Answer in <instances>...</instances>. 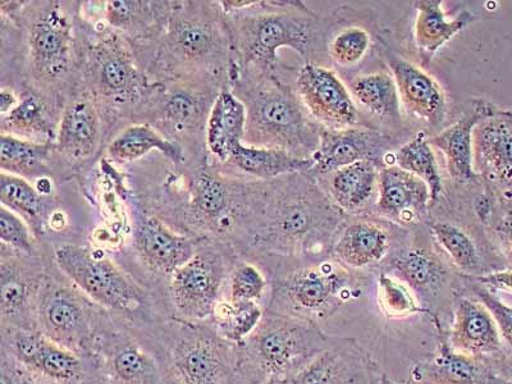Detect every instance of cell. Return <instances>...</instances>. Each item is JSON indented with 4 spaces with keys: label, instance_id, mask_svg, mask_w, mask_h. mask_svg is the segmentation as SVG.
<instances>
[{
    "label": "cell",
    "instance_id": "5bb4252c",
    "mask_svg": "<svg viewBox=\"0 0 512 384\" xmlns=\"http://www.w3.org/2000/svg\"><path fill=\"white\" fill-rule=\"evenodd\" d=\"M383 374L355 338L332 336L287 384H379Z\"/></svg>",
    "mask_w": 512,
    "mask_h": 384
},
{
    "label": "cell",
    "instance_id": "484cf974",
    "mask_svg": "<svg viewBox=\"0 0 512 384\" xmlns=\"http://www.w3.org/2000/svg\"><path fill=\"white\" fill-rule=\"evenodd\" d=\"M431 191L423 180L399 166L379 173L378 209L397 219H413L427 212Z\"/></svg>",
    "mask_w": 512,
    "mask_h": 384
},
{
    "label": "cell",
    "instance_id": "8fae6325",
    "mask_svg": "<svg viewBox=\"0 0 512 384\" xmlns=\"http://www.w3.org/2000/svg\"><path fill=\"white\" fill-rule=\"evenodd\" d=\"M168 369L172 384H231L240 377L236 346L200 326L182 329L169 352Z\"/></svg>",
    "mask_w": 512,
    "mask_h": 384
},
{
    "label": "cell",
    "instance_id": "277c9868",
    "mask_svg": "<svg viewBox=\"0 0 512 384\" xmlns=\"http://www.w3.org/2000/svg\"><path fill=\"white\" fill-rule=\"evenodd\" d=\"M244 104L248 112L246 144L285 150L297 157H306V150L318 146L300 100L280 82L251 90Z\"/></svg>",
    "mask_w": 512,
    "mask_h": 384
},
{
    "label": "cell",
    "instance_id": "8992f818",
    "mask_svg": "<svg viewBox=\"0 0 512 384\" xmlns=\"http://www.w3.org/2000/svg\"><path fill=\"white\" fill-rule=\"evenodd\" d=\"M189 4L172 9L162 35L163 61L196 71L222 67L232 49L224 17L221 20L209 7Z\"/></svg>",
    "mask_w": 512,
    "mask_h": 384
},
{
    "label": "cell",
    "instance_id": "d6986e66",
    "mask_svg": "<svg viewBox=\"0 0 512 384\" xmlns=\"http://www.w3.org/2000/svg\"><path fill=\"white\" fill-rule=\"evenodd\" d=\"M296 88L301 102L315 120L346 128L358 122L354 99L332 70L308 62L297 75Z\"/></svg>",
    "mask_w": 512,
    "mask_h": 384
},
{
    "label": "cell",
    "instance_id": "681fc988",
    "mask_svg": "<svg viewBox=\"0 0 512 384\" xmlns=\"http://www.w3.org/2000/svg\"><path fill=\"white\" fill-rule=\"evenodd\" d=\"M463 277L478 282L480 285L488 287L489 290L504 291L506 294L512 295V269H504V271L493 272L480 277Z\"/></svg>",
    "mask_w": 512,
    "mask_h": 384
},
{
    "label": "cell",
    "instance_id": "7402d4cb",
    "mask_svg": "<svg viewBox=\"0 0 512 384\" xmlns=\"http://www.w3.org/2000/svg\"><path fill=\"white\" fill-rule=\"evenodd\" d=\"M496 111L486 100H475L474 108L464 113L459 121L428 139L433 148L445 154L448 175L459 184H472L477 180L473 162L474 128Z\"/></svg>",
    "mask_w": 512,
    "mask_h": 384
},
{
    "label": "cell",
    "instance_id": "816d5d0a",
    "mask_svg": "<svg viewBox=\"0 0 512 384\" xmlns=\"http://www.w3.org/2000/svg\"><path fill=\"white\" fill-rule=\"evenodd\" d=\"M18 100L20 99L17 98L12 90L3 88L2 93H0V113H2V116H6L7 113L11 112L16 107Z\"/></svg>",
    "mask_w": 512,
    "mask_h": 384
},
{
    "label": "cell",
    "instance_id": "4dcf8cb0",
    "mask_svg": "<svg viewBox=\"0 0 512 384\" xmlns=\"http://www.w3.org/2000/svg\"><path fill=\"white\" fill-rule=\"evenodd\" d=\"M44 98L34 91L21 96L15 108L2 116V134L40 144L56 143L58 125Z\"/></svg>",
    "mask_w": 512,
    "mask_h": 384
},
{
    "label": "cell",
    "instance_id": "f6af8a7d",
    "mask_svg": "<svg viewBox=\"0 0 512 384\" xmlns=\"http://www.w3.org/2000/svg\"><path fill=\"white\" fill-rule=\"evenodd\" d=\"M370 41L368 31L356 26L346 27L329 43V56L340 66H354L367 54Z\"/></svg>",
    "mask_w": 512,
    "mask_h": 384
},
{
    "label": "cell",
    "instance_id": "9c48e42d",
    "mask_svg": "<svg viewBox=\"0 0 512 384\" xmlns=\"http://www.w3.org/2000/svg\"><path fill=\"white\" fill-rule=\"evenodd\" d=\"M85 79L95 102L100 100L117 108L140 103L150 98L155 89L137 66L125 40L117 34L91 45Z\"/></svg>",
    "mask_w": 512,
    "mask_h": 384
},
{
    "label": "cell",
    "instance_id": "1f68e13d",
    "mask_svg": "<svg viewBox=\"0 0 512 384\" xmlns=\"http://www.w3.org/2000/svg\"><path fill=\"white\" fill-rule=\"evenodd\" d=\"M228 162L242 172L258 178H276L314 168L312 157H297L285 150L245 143L233 150Z\"/></svg>",
    "mask_w": 512,
    "mask_h": 384
},
{
    "label": "cell",
    "instance_id": "52a82bcc",
    "mask_svg": "<svg viewBox=\"0 0 512 384\" xmlns=\"http://www.w3.org/2000/svg\"><path fill=\"white\" fill-rule=\"evenodd\" d=\"M54 260L62 276L99 308L127 314L144 308V291L104 254L64 244L54 251Z\"/></svg>",
    "mask_w": 512,
    "mask_h": 384
},
{
    "label": "cell",
    "instance_id": "7c38bea8",
    "mask_svg": "<svg viewBox=\"0 0 512 384\" xmlns=\"http://www.w3.org/2000/svg\"><path fill=\"white\" fill-rule=\"evenodd\" d=\"M2 352L40 384H82L89 381L85 356L50 340L38 329L2 328Z\"/></svg>",
    "mask_w": 512,
    "mask_h": 384
},
{
    "label": "cell",
    "instance_id": "30bf717a",
    "mask_svg": "<svg viewBox=\"0 0 512 384\" xmlns=\"http://www.w3.org/2000/svg\"><path fill=\"white\" fill-rule=\"evenodd\" d=\"M26 31L35 80L44 86L62 84L75 63L72 22L62 3H40L32 8Z\"/></svg>",
    "mask_w": 512,
    "mask_h": 384
},
{
    "label": "cell",
    "instance_id": "44dd1931",
    "mask_svg": "<svg viewBox=\"0 0 512 384\" xmlns=\"http://www.w3.org/2000/svg\"><path fill=\"white\" fill-rule=\"evenodd\" d=\"M134 241L146 267L167 276H172L198 251L194 240L169 230L154 217H144L137 222Z\"/></svg>",
    "mask_w": 512,
    "mask_h": 384
},
{
    "label": "cell",
    "instance_id": "e0dca14e",
    "mask_svg": "<svg viewBox=\"0 0 512 384\" xmlns=\"http://www.w3.org/2000/svg\"><path fill=\"white\" fill-rule=\"evenodd\" d=\"M104 318L93 358L102 368L107 384H163L162 374L152 354L134 338L114 333Z\"/></svg>",
    "mask_w": 512,
    "mask_h": 384
},
{
    "label": "cell",
    "instance_id": "d6a6232c",
    "mask_svg": "<svg viewBox=\"0 0 512 384\" xmlns=\"http://www.w3.org/2000/svg\"><path fill=\"white\" fill-rule=\"evenodd\" d=\"M158 150L173 162H184V150L177 141L169 140L162 132L154 130L148 123L127 127L114 137L108 146V157L117 163L134 162L144 155Z\"/></svg>",
    "mask_w": 512,
    "mask_h": 384
},
{
    "label": "cell",
    "instance_id": "f546056e",
    "mask_svg": "<svg viewBox=\"0 0 512 384\" xmlns=\"http://www.w3.org/2000/svg\"><path fill=\"white\" fill-rule=\"evenodd\" d=\"M171 3L111 0L105 3L104 18L114 30L132 38H152L166 30Z\"/></svg>",
    "mask_w": 512,
    "mask_h": 384
},
{
    "label": "cell",
    "instance_id": "3957f363",
    "mask_svg": "<svg viewBox=\"0 0 512 384\" xmlns=\"http://www.w3.org/2000/svg\"><path fill=\"white\" fill-rule=\"evenodd\" d=\"M337 260L305 265L274 282L268 312L319 324L338 312L363 287V276Z\"/></svg>",
    "mask_w": 512,
    "mask_h": 384
},
{
    "label": "cell",
    "instance_id": "ba28073f",
    "mask_svg": "<svg viewBox=\"0 0 512 384\" xmlns=\"http://www.w3.org/2000/svg\"><path fill=\"white\" fill-rule=\"evenodd\" d=\"M386 272L410 287L434 328L448 331L456 299L464 291L459 272H452L440 254L422 245H409L397 251L387 263Z\"/></svg>",
    "mask_w": 512,
    "mask_h": 384
},
{
    "label": "cell",
    "instance_id": "bcb514c9",
    "mask_svg": "<svg viewBox=\"0 0 512 384\" xmlns=\"http://www.w3.org/2000/svg\"><path fill=\"white\" fill-rule=\"evenodd\" d=\"M268 282L260 269L253 264H239L228 277V300L259 303L264 296Z\"/></svg>",
    "mask_w": 512,
    "mask_h": 384
},
{
    "label": "cell",
    "instance_id": "e575fe53",
    "mask_svg": "<svg viewBox=\"0 0 512 384\" xmlns=\"http://www.w3.org/2000/svg\"><path fill=\"white\" fill-rule=\"evenodd\" d=\"M379 181L374 160H360L349 167L333 172L331 194L338 207L352 210L363 208L372 199Z\"/></svg>",
    "mask_w": 512,
    "mask_h": 384
},
{
    "label": "cell",
    "instance_id": "74e56055",
    "mask_svg": "<svg viewBox=\"0 0 512 384\" xmlns=\"http://www.w3.org/2000/svg\"><path fill=\"white\" fill-rule=\"evenodd\" d=\"M264 313L259 303L222 299L213 315L214 331L228 344L239 347L259 327Z\"/></svg>",
    "mask_w": 512,
    "mask_h": 384
},
{
    "label": "cell",
    "instance_id": "d590c367",
    "mask_svg": "<svg viewBox=\"0 0 512 384\" xmlns=\"http://www.w3.org/2000/svg\"><path fill=\"white\" fill-rule=\"evenodd\" d=\"M351 95L381 120L399 121L401 102L395 79L384 72L368 73L352 80Z\"/></svg>",
    "mask_w": 512,
    "mask_h": 384
},
{
    "label": "cell",
    "instance_id": "4fadbf2b",
    "mask_svg": "<svg viewBox=\"0 0 512 384\" xmlns=\"http://www.w3.org/2000/svg\"><path fill=\"white\" fill-rule=\"evenodd\" d=\"M230 274L221 254L199 250L178 268L169 282V296L177 317L185 323L213 318L222 300V288Z\"/></svg>",
    "mask_w": 512,
    "mask_h": 384
},
{
    "label": "cell",
    "instance_id": "5b68a950",
    "mask_svg": "<svg viewBox=\"0 0 512 384\" xmlns=\"http://www.w3.org/2000/svg\"><path fill=\"white\" fill-rule=\"evenodd\" d=\"M102 310L66 277L61 281L47 274L41 286L36 324L38 331L50 340L93 359L104 320Z\"/></svg>",
    "mask_w": 512,
    "mask_h": 384
},
{
    "label": "cell",
    "instance_id": "db71d44e",
    "mask_svg": "<svg viewBox=\"0 0 512 384\" xmlns=\"http://www.w3.org/2000/svg\"><path fill=\"white\" fill-rule=\"evenodd\" d=\"M379 384H409V383H400V382L393 381V379L388 377L387 374H383L381 383H379Z\"/></svg>",
    "mask_w": 512,
    "mask_h": 384
},
{
    "label": "cell",
    "instance_id": "ab89813d",
    "mask_svg": "<svg viewBox=\"0 0 512 384\" xmlns=\"http://www.w3.org/2000/svg\"><path fill=\"white\" fill-rule=\"evenodd\" d=\"M396 166L419 177L431 191V203H438L443 194V184L438 171L436 155L428 139L420 134L401 146L395 155Z\"/></svg>",
    "mask_w": 512,
    "mask_h": 384
},
{
    "label": "cell",
    "instance_id": "4316f807",
    "mask_svg": "<svg viewBox=\"0 0 512 384\" xmlns=\"http://www.w3.org/2000/svg\"><path fill=\"white\" fill-rule=\"evenodd\" d=\"M246 121L244 102L231 91L222 90L213 100L205 125L209 152L222 162L230 159L233 150L244 144Z\"/></svg>",
    "mask_w": 512,
    "mask_h": 384
},
{
    "label": "cell",
    "instance_id": "11a10c76",
    "mask_svg": "<svg viewBox=\"0 0 512 384\" xmlns=\"http://www.w3.org/2000/svg\"><path fill=\"white\" fill-rule=\"evenodd\" d=\"M82 384H96V383H93V381H88V382H85V383H82ZM103 384H107V383H104Z\"/></svg>",
    "mask_w": 512,
    "mask_h": 384
},
{
    "label": "cell",
    "instance_id": "7dc6e473",
    "mask_svg": "<svg viewBox=\"0 0 512 384\" xmlns=\"http://www.w3.org/2000/svg\"><path fill=\"white\" fill-rule=\"evenodd\" d=\"M0 240L4 249L13 253L34 256L35 240L25 219L7 208H0Z\"/></svg>",
    "mask_w": 512,
    "mask_h": 384
},
{
    "label": "cell",
    "instance_id": "c3c4849f",
    "mask_svg": "<svg viewBox=\"0 0 512 384\" xmlns=\"http://www.w3.org/2000/svg\"><path fill=\"white\" fill-rule=\"evenodd\" d=\"M2 381L0 384H40L15 361L2 352Z\"/></svg>",
    "mask_w": 512,
    "mask_h": 384
},
{
    "label": "cell",
    "instance_id": "2e32d148",
    "mask_svg": "<svg viewBox=\"0 0 512 384\" xmlns=\"http://www.w3.org/2000/svg\"><path fill=\"white\" fill-rule=\"evenodd\" d=\"M447 340L460 354L488 363L500 364L509 356L492 315L472 295L457 297Z\"/></svg>",
    "mask_w": 512,
    "mask_h": 384
},
{
    "label": "cell",
    "instance_id": "f35d334b",
    "mask_svg": "<svg viewBox=\"0 0 512 384\" xmlns=\"http://www.w3.org/2000/svg\"><path fill=\"white\" fill-rule=\"evenodd\" d=\"M204 104L189 89H173L158 100L155 121L167 127L169 134H186L203 120Z\"/></svg>",
    "mask_w": 512,
    "mask_h": 384
},
{
    "label": "cell",
    "instance_id": "f5cc1de1",
    "mask_svg": "<svg viewBox=\"0 0 512 384\" xmlns=\"http://www.w3.org/2000/svg\"><path fill=\"white\" fill-rule=\"evenodd\" d=\"M498 368H500L501 373L504 374L507 381L512 384V356L509 355L504 361H501V363L498 364Z\"/></svg>",
    "mask_w": 512,
    "mask_h": 384
},
{
    "label": "cell",
    "instance_id": "8d00e7d4",
    "mask_svg": "<svg viewBox=\"0 0 512 384\" xmlns=\"http://www.w3.org/2000/svg\"><path fill=\"white\" fill-rule=\"evenodd\" d=\"M54 144H40L12 135L0 136V168L8 175L22 178L41 176L47 171V164Z\"/></svg>",
    "mask_w": 512,
    "mask_h": 384
},
{
    "label": "cell",
    "instance_id": "ee69618b",
    "mask_svg": "<svg viewBox=\"0 0 512 384\" xmlns=\"http://www.w3.org/2000/svg\"><path fill=\"white\" fill-rule=\"evenodd\" d=\"M464 283V290L469 292L486 306L489 314L495 320L498 332H500L502 341L507 351H512V306L506 305L504 301L495 294V291L489 290L488 287L480 285V283L469 280L460 276Z\"/></svg>",
    "mask_w": 512,
    "mask_h": 384
},
{
    "label": "cell",
    "instance_id": "b9f144b4",
    "mask_svg": "<svg viewBox=\"0 0 512 384\" xmlns=\"http://www.w3.org/2000/svg\"><path fill=\"white\" fill-rule=\"evenodd\" d=\"M378 303L387 319H406L413 315L427 317V312L420 306L410 287L387 272H382L378 277Z\"/></svg>",
    "mask_w": 512,
    "mask_h": 384
},
{
    "label": "cell",
    "instance_id": "60d3db41",
    "mask_svg": "<svg viewBox=\"0 0 512 384\" xmlns=\"http://www.w3.org/2000/svg\"><path fill=\"white\" fill-rule=\"evenodd\" d=\"M0 201L2 207L11 210L27 221L40 222L43 218V198L38 189L30 184L26 178L0 175Z\"/></svg>",
    "mask_w": 512,
    "mask_h": 384
},
{
    "label": "cell",
    "instance_id": "836d02e7",
    "mask_svg": "<svg viewBox=\"0 0 512 384\" xmlns=\"http://www.w3.org/2000/svg\"><path fill=\"white\" fill-rule=\"evenodd\" d=\"M431 232L461 276L480 277L500 271L484 258L472 236L455 224L433 223Z\"/></svg>",
    "mask_w": 512,
    "mask_h": 384
},
{
    "label": "cell",
    "instance_id": "f1b7e54d",
    "mask_svg": "<svg viewBox=\"0 0 512 384\" xmlns=\"http://www.w3.org/2000/svg\"><path fill=\"white\" fill-rule=\"evenodd\" d=\"M416 18L414 38L420 56L428 63L434 54L454 36L464 31L475 20L473 13L464 11L448 18L442 9V0H419L414 3Z\"/></svg>",
    "mask_w": 512,
    "mask_h": 384
},
{
    "label": "cell",
    "instance_id": "f907efd6",
    "mask_svg": "<svg viewBox=\"0 0 512 384\" xmlns=\"http://www.w3.org/2000/svg\"><path fill=\"white\" fill-rule=\"evenodd\" d=\"M495 239L501 255L512 265V213L496 224Z\"/></svg>",
    "mask_w": 512,
    "mask_h": 384
},
{
    "label": "cell",
    "instance_id": "7a4b0ae2",
    "mask_svg": "<svg viewBox=\"0 0 512 384\" xmlns=\"http://www.w3.org/2000/svg\"><path fill=\"white\" fill-rule=\"evenodd\" d=\"M276 2L254 0L249 8L224 15L231 47L235 50L242 66H254L265 72L273 71L277 53L281 48H291L308 57L313 43L314 16L304 3L288 2L281 12L272 11Z\"/></svg>",
    "mask_w": 512,
    "mask_h": 384
},
{
    "label": "cell",
    "instance_id": "7bdbcfd3",
    "mask_svg": "<svg viewBox=\"0 0 512 384\" xmlns=\"http://www.w3.org/2000/svg\"><path fill=\"white\" fill-rule=\"evenodd\" d=\"M228 191L226 185L209 173H201L192 189V207L199 216L216 222L226 213Z\"/></svg>",
    "mask_w": 512,
    "mask_h": 384
},
{
    "label": "cell",
    "instance_id": "83f0119b",
    "mask_svg": "<svg viewBox=\"0 0 512 384\" xmlns=\"http://www.w3.org/2000/svg\"><path fill=\"white\" fill-rule=\"evenodd\" d=\"M390 249V236L379 224L355 222L341 233L333 248V255L337 262L358 272L381 264Z\"/></svg>",
    "mask_w": 512,
    "mask_h": 384
},
{
    "label": "cell",
    "instance_id": "ffe728a7",
    "mask_svg": "<svg viewBox=\"0 0 512 384\" xmlns=\"http://www.w3.org/2000/svg\"><path fill=\"white\" fill-rule=\"evenodd\" d=\"M474 171L492 184L512 187V113L497 111L474 128Z\"/></svg>",
    "mask_w": 512,
    "mask_h": 384
},
{
    "label": "cell",
    "instance_id": "6da1fadb",
    "mask_svg": "<svg viewBox=\"0 0 512 384\" xmlns=\"http://www.w3.org/2000/svg\"><path fill=\"white\" fill-rule=\"evenodd\" d=\"M319 324L265 310L262 322L237 352L244 384H287L331 340Z\"/></svg>",
    "mask_w": 512,
    "mask_h": 384
},
{
    "label": "cell",
    "instance_id": "603a6c76",
    "mask_svg": "<svg viewBox=\"0 0 512 384\" xmlns=\"http://www.w3.org/2000/svg\"><path fill=\"white\" fill-rule=\"evenodd\" d=\"M390 68L406 111L431 125L440 123L445 117L446 96L438 82L405 59H392Z\"/></svg>",
    "mask_w": 512,
    "mask_h": 384
},
{
    "label": "cell",
    "instance_id": "9f6ffc18",
    "mask_svg": "<svg viewBox=\"0 0 512 384\" xmlns=\"http://www.w3.org/2000/svg\"><path fill=\"white\" fill-rule=\"evenodd\" d=\"M512 113V112H511Z\"/></svg>",
    "mask_w": 512,
    "mask_h": 384
},
{
    "label": "cell",
    "instance_id": "9a60e30c",
    "mask_svg": "<svg viewBox=\"0 0 512 384\" xmlns=\"http://www.w3.org/2000/svg\"><path fill=\"white\" fill-rule=\"evenodd\" d=\"M17 253H2L0 264V313L2 328L36 331V309L43 286L44 273L40 265L27 262Z\"/></svg>",
    "mask_w": 512,
    "mask_h": 384
},
{
    "label": "cell",
    "instance_id": "cb8c5ba5",
    "mask_svg": "<svg viewBox=\"0 0 512 384\" xmlns=\"http://www.w3.org/2000/svg\"><path fill=\"white\" fill-rule=\"evenodd\" d=\"M383 137L365 128H341L319 131L318 148L312 155L314 168L320 173H333L360 160H374Z\"/></svg>",
    "mask_w": 512,
    "mask_h": 384
},
{
    "label": "cell",
    "instance_id": "ac0fdd59",
    "mask_svg": "<svg viewBox=\"0 0 512 384\" xmlns=\"http://www.w3.org/2000/svg\"><path fill=\"white\" fill-rule=\"evenodd\" d=\"M436 351L410 370L409 384H510L498 364L460 354L452 349L447 331L434 328Z\"/></svg>",
    "mask_w": 512,
    "mask_h": 384
},
{
    "label": "cell",
    "instance_id": "d4e9b609",
    "mask_svg": "<svg viewBox=\"0 0 512 384\" xmlns=\"http://www.w3.org/2000/svg\"><path fill=\"white\" fill-rule=\"evenodd\" d=\"M102 135V121L93 98H80L68 104L58 122L54 149L70 159L93 155Z\"/></svg>",
    "mask_w": 512,
    "mask_h": 384
}]
</instances>
